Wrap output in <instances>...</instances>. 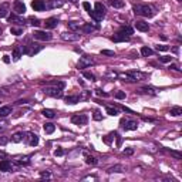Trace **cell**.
Returning <instances> with one entry per match:
<instances>
[{
    "mask_svg": "<svg viewBox=\"0 0 182 182\" xmlns=\"http://www.w3.org/2000/svg\"><path fill=\"white\" fill-rule=\"evenodd\" d=\"M94 63H95V61H94L93 57L83 56V57H80V60H78L77 68H78V70H83V68H87V67H90V66H93Z\"/></svg>",
    "mask_w": 182,
    "mask_h": 182,
    "instance_id": "obj_8",
    "label": "cell"
},
{
    "mask_svg": "<svg viewBox=\"0 0 182 182\" xmlns=\"http://www.w3.org/2000/svg\"><path fill=\"white\" fill-rule=\"evenodd\" d=\"M95 94H97L98 97H104V98H107V97L110 95L108 93H104V91H103V90H100V88H97V90H95Z\"/></svg>",
    "mask_w": 182,
    "mask_h": 182,
    "instance_id": "obj_45",
    "label": "cell"
},
{
    "mask_svg": "<svg viewBox=\"0 0 182 182\" xmlns=\"http://www.w3.org/2000/svg\"><path fill=\"white\" fill-rule=\"evenodd\" d=\"M83 7L86 9V10L88 11V13H90L91 10H93V9H91V6H90V3H88V2H84V3H83Z\"/></svg>",
    "mask_w": 182,
    "mask_h": 182,
    "instance_id": "obj_48",
    "label": "cell"
},
{
    "mask_svg": "<svg viewBox=\"0 0 182 182\" xmlns=\"http://www.w3.org/2000/svg\"><path fill=\"white\" fill-rule=\"evenodd\" d=\"M119 125L121 128L125 131H135L138 128V123L134 121V119H128V118H123L119 121Z\"/></svg>",
    "mask_w": 182,
    "mask_h": 182,
    "instance_id": "obj_6",
    "label": "cell"
},
{
    "mask_svg": "<svg viewBox=\"0 0 182 182\" xmlns=\"http://www.w3.org/2000/svg\"><path fill=\"white\" fill-rule=\"evenodd\" d=\"M169 70H175V71H181V68L178 67V66H176V64H171V66H169Z\"/></svg>",
    "mask_w": 182,
    "mask_h": 182,
    "instance_id": "obj_52",
    "label": "cell"
},
{
    "mask_svg": "<svg viewBox=\"0 0 182 182\" xmlns=\"http://www.w3.org/2000/svg\"><path fill=\"white\" fill-rule=\"evenodd\" d=\"M135 29L145 33V31H148L149 30V24L147 22H142V20H137V22H135Z\"/></svg>",
    "mask_w": 182,
    "mask_h": 182,
    "instance_id": "obj_20",
    "label": "cell"
},
{
    "mask_svg": "<svg viewBox=\"0 0 182 182\" xmlns=\"http://www.w3.org/2000/svg\"><path fill=\"white\" fill-rule=\"evenodd\" d=\"M7 20H9V23H14V24H17V26H24L27 23V20H24L23 17H20L19 14H11V16H7Z\"/></svg>",
    "mask_w": 182,
    "mask_h": 182,
    "instance_id": "obj_11",
    "label": "cell"
},
{
    "mask_svg": "<svg viewBox=\"0 0 182 182\" xmlns=\"http://www.w3.org/2000/svg\"><path fill=\"white\" fill-rule=\"evenodd\" d=\"M23 56V46H14V48H13V60L14 61H19L20 57Z\"/></svg>",
    "mask_w": 182,
    "mask_h": 182,
    "instance_id": "obj_19",
    "label": "cell"
},
{
    "mask_svg": "<svg viewBox=\"0 0 182 182\" xmlns=\"http://www.w3.org/2000/svg\"><path fill=\"white\" fill-rule=\"evenodd\" d=\"M41 50H43V46L37 44V43H31V41H29L26 46H23V54H27V56H34Z\"/></svg>",
    "mask_w": 182,
    "mask_h": 182,
    "instance_id": "obj_5",
    "label": "cell"
},
{
    "mask_svg": "<svg viewBox=\"0 0 182 182\" xmlns=\"http://www.w3.org/2000/svg\"><path fill=\"white\" fill-rule=\"evenodd\" d=\"M134 154V149L132 148H125L124 149V155H132Z\"/></svg>",
    "mask_w": 182,
    "mask_h": 182,
    "instance_id": "obj_49",
    "label": "cell"
},
{
    "mask_svg": "<svg viewBox=\"0 0 182 182\" xmlns=\"http://www.w3.org/2000/svg\"><path fill=\"white\" fill-rule=\"evenodd\" d=\"M13 164L14 165H19V167H24V165H29L30 164V155H26V156H20V158H16L14 161H13Z\"/></svg>",
    "mask_w": 182,
    "mask_h": 182,
    "instance_id": "obj_18",
    "label": "cell"
},
{
    "mask_svg": "<svg viewBox=\"0 0 182 182\" xmlns=\"http://www.w3.org/2000/svg\"><path fill=\"white\" fill-rule=\"evenodd\" d=\"M27 132H23V131H19V132H16V134L11 135V142H22L24 138H26Z\"/></svg>",
    "mask_w": 182,
    "mask_h": 182,
    "instance_id": "obj_24",
    "label": "cell"
},
{
    "mask_svg": "<svg viewBox=\"0 0 182 182\" xmlns=\"http://www.w3.org/2000/svg\"><path fill=\"white\" fill-rule=\"evenodd\" d=\"M132 10H134V13L137 16L148 17V19H151V17L155 14L154 9L151 7V6H148V4H134V6H132Z\"/></svg>",
    "mask_w": 182,
    "mask_h": 182,
    "instance_id": "obj_2",
    "label": "cell"
},
{
    "mask_svg": "<svg viewBox=\"0 0 182 182\" xmlns=\"http://www.w3.org/2000/svg\"><path fill=\"white\" fill-rule=\"evenodd\" d=\"M31 7H33L34 11H43V10H46L44 0H33V2H31Z\"/></svg>",
    "mask_w": 182,
    "mask_h": 182,
    "instance_id": "obj_14",
    "label": "cell"
},
{
    "mask_svg": "<svg viewBox=\"0 0 182 182\" xmlns=\"http://www.w3.org/2000/svg\"><path fill=\"white\" fill-rule=\"evenodd\" d=\"M101 54L108 57H115V51H111V50H101Z\"/></svg>",
    "mask_w": 182,
    "mask_h": 182,
    "instance_id": "obj_44",
    "label": "cell"
},
{
    "mask_svg": "<svg viewBox=\"0 0 182 182\" xmlns=\"http://www.w3.org/2000/svg\"><path fill=\"white\" fill-rule=\"evenodd\" d=\"M9 142V138L7 137H0V145H6Z\"/></svg>",
    "mask_w": 182,
    "mask_h": 182,
    "instance_id": "obj_50",
    "label": "cell"
},
{
    "mask_svg": "<svg viewBox=\"0 0 182 182\" xmlns=\"http://www.w3.org/2000/svg\"><path fill=\"white\" fill-rule=\"evenodd\" d=\"M10 33L14 36H20V34H23V27H11Z\"/></svg>",
    "mask_w": 182,
    "mask_h": 182,
    "instance_id": "obj_38",
    "label": "cell"
},
{
    "mask_svg": "<svg viewBox=\"0 0 182 182\" xmlns=\"http://www.w3.org/2000/svg\"><path fill=\"white\" fill-rule=\"evenodd\" d=\"M160 59V63H171L174 57H169V56H164V57H158Z\"/></svg>",
    "mask_w": 182,
    "mask_h": 182,
    "instance_id": "obj_41",
    "label": "cell"
},
{
    "mask_svg": "<svg viewBox=\"0 0 182 182\" xmlns=\"http://www.w3.org/2000/svg\"><path fill=\"white\" fill-rule=\"evenodd\" d=\"M141 54L144 57H151V56H154V50H151L149 47H142L141 48Z\"/></svg>",
    "mask_w": 182,
    "mask_h": 182,
    "instance_id": "obj_35",
    "label": "cell"
},
{
    "mask_svg": "<svg viewBox=\"0 0 182 182\" xmlns=\"http://www.w3.org/2000/svg\"><path fill=\"white\" fill-rule=\"evenodd\" d=\"M41 114L44 115L46 118H50V119L56 117V111H54V110H50V108H44V110L41 111Z\"/></svg>",
    "mask_w": 182,
    "mask_h": 182,
    "instance_id": "obj_32",
    "label": "cell"
},
{
    "mask_svg": "<svg viewBox=\"0 0 182 182\" xmlns=\"http://www.w3.org/2000/svg\"><path fill=\"white\" fill-rule=\"evenodd\" d=\"M67 26H68V29H70L71 31H77V30L81 29L83 22H77V20H73V22H68V23H67Z\"/></svg>",
    "mask_w": 182,
    "mask_h": 182,
    "instance_id": "obj_26",
    "label": "cell"
},
{
    "mask_svg": "<svg viewBox=\"0 0 182 182\" xmlns=\"http://www.w3.org/2000/svg\"><path fill=\"white\" fill-rule=\"evenodd\" d=\"M114 97L117 98V100H124V98L127 97V94H125V91H117Z\"/></svg>",
    "mask_w": 182,
    "mask_h": 182,
    "instance_id": "obj_42",
    "label": "cell"
},
{
    "mask_svg": "<svg viewBox=\"0 0 182 182\" xmlns=\"http://www.w3.org/2000/svg\"><path fill=\"white\" fill-rule=\"evenodd\" d=\"M56 131V125L53 123H47V124H44V132L46 134H53Z\"/></svg>",
    "mask_w": 182,
    "mask_h": 182,
    "instance_id": "obj_33",
    "label": "cell"
},
{
    "mask_svg": "<svg viewBox=\"0 0 182 182\" xmlns=\"http://www.w3.org/2000/svg\"><path fill=\"white\" fill-rule=\"evenodd\" d=\"M97 162H98V160H97L95 156L86 154V164L87 165H97Z\"/></svg>",
    "mask_w": 182,
    "mask_h": 182,
    "instance_id": "obj_34",
    "label": "cell"
},
{
    "mask_svg": "<svg viewBox=\"0 0 182 182\" xmlns=\"http://www.w3.org/2000/svg\"><path fill=\"white\" fill-rule=\"evenodd\" d=\"M26 103H29V100H19V101H16V104H17V105L26 104Z\"/></svg>",
    "mask_w": 182,
    "mask_h": 182,
    "instance_id": "obj_54",
    "label": "cell"
},
{
    "mask_svg": "<svg viewBox=\"0 0 182 182\" xmlns=\"http://www.w3.org/2000/svg\"><path fill=\"white\" fill-rule=\"evenodd\" d=\"M88 95H90V93L84 91V93H83V95H80V98H81V100H86V98H88Z\"/></svg>",
    "mask_w": 182,
    "mask_h": 182,
    "instance_id": "obj_53",
    "label": "cell"
},
{
    "mask_svg": "<svg viewBox=\"0 0 182 182\" xmlns=\"http://www.w3.org/2000/svg\"><path fill=\"white\" fill-rule=\"evenodd\" d=\"M40 176L41 178H50V172H47V171H43V172H40Z\"/></svg>",
    "mask_w": 182,
    "mask_h": 182,
    "instance_id": "obj_51",
    "label": "cell"
},
{
    "mask_svg": "<svg viewBox=\"0 0 182 182\" xmlns=\"http://www.w3.org/2000/svg\"><path fill=\"white\" fill-rule=\"evenodd\" d=\"M54 155H56V156H63V155H64V149L57 148L56 151H54Z\"/></svg>",
    "mask_w": 182,
    "mask_h": 182,
    "instance_id": "obj_47",
    "label": "cell"
},
{
    "mask_svg": "<svg viewBox=\"0 0 182 182\" xmlns=\"http://www.w3.org/2000/svg\"><path fill=\"white\" fill-rule=\"evenodd\" d=\"M80 34H75L74 31H71V33H63L61 34V38L63 40H66V41H77V40H80Z\"/></svg>",
    "mask_w": 182,
    "mask_h": 182,
    "instance_id": "obj_16",
    "label": "cell"
},
{
    "mask_svg": "<svg viewBox=\"0 0 182 182\" xmlns=\"http://www.w3.org/2000/svg\"><path fill=\"white\" fill-rule=\"evenodd\" d=\"M31 36H33L34 40H40V41H50L53 38V34L46 31V30L44 31H43V30H36Z\"/></svg>",
    "mask_w": 182,
    "mask_h": 182,
    "instance_id": "obj_7",
    "label": "cell"
},
{
    "mask_svg": "<svg viewBox=\"0 0 182 182\" xmlns=\"http://www.w3.org/2000/svg\"><path fill=\"white\" fill-rule=\"evenodd\" d=\"M83 75L87 78V80H91V81H95V75L93 74V73H90V71H84L83 73Z\"/></svg>",
    "mask_w": 182,
    "mask_h": 182,
    "instance_id": "obj_40",
    "label": "cell"
},
{
    "mask_svg": "<svg viewBox=\"0 0 182 182\" xmlns=\"http://www.w3.org/2000/svg\"><path fill=\"white\" fill-rule=\"evenodd\" d=\"M6 125H7V123H6V121H2V123H0V130H4Z\"/></svg>",
    "mask_w": 182,
    "mask_h": 182,
    "instance_id": "obj_55",
    "label": "cell"
},
{
    "mask_svg": "<svg viewBox=\"0 0 182 182\" xmlns=\"http://www.w3.org/2000/svg\"><path fill=\"white\" fill-rule=\"evenodd\" d=\"M9 10H10V4H9V3H2V4H0V19L7 17V16H9Z\"/></svg>",
    "mask_w": 182,
    "mask_h": 182,
    "instance_id": "obj_23",
    "label": "cell"
},
{
    "mask_svg": "<svg viewBox=\"0 0 182 182\" xmlns=\"http://www.w3.org/2000/svg\"><path fill=\"white\" fill-rule=\"evenodd\" d=\"M43 24H44L46 29L53 30V29H56L57 24H59V19H57V17H50V19H47Z\"/></svg>",
    "mask_w": 182,
    "mask_h": 182,
    "instance_id": "obj_15",
    "label": "cell"
},
{
    "mask_svg": "<svg viewBox=\"0 0 182 182\" xmlns=\"http://www.w3.org/2000/svg\"><path fill=\"white\" fill-rule=\"evenodd\" d=\"M138 93H140V94H147V95H152V97H155V95H156L155 90L151 88V87H147V86L138 90Z\"/></svg>",
    "mask_w": 182,
    "mask_h": 182,
    "instance_id": "obj_30",
    "label": "cell"
},
{
    "mask_svg": "<svg viewBox=\"0 0 182 182\" xmlns=\"http://www.w3.org/2000/svg\"><path fill=\"white\" fill-rule=\"evenodd\" d=\"M169 114H171L172 117H179V115H182V108H181V107H174V108H171Z\"/></svg>",
    "mask_w": 182,
    "mask_h": 182,
    "instance_id": "obj_36",
    "label": "cell"
},
{
    "mask_svg": "<svg viewBox=\"0 0 182 182\" xmlns=\"http://www.w3.org/2000/svg\"><path fill=\"white\" fill-rule=\"evenodd\" d=\"M51 86L43 88V93L48 97H53V98H61L63 97V88L66 87V83L64 81H51L50 83Z\"/></svg>",
    "mask_w": 182,
    "mask_h": 182,
    "instance_id": "obj_1",
    "label": "cell"
},
{
    "mask_svg": "<svg viewBox=\"0 0 182 182\" xmlns=\"http://www.w3.org/2000/svg\"><path fill=\"white\" fill-rule=\"evenodd\" d=\"M155 48L158 50V51H168V50H169V47H168V46H164V44H158Z\"/></svg>",
    "mask_w": 182,
    "mask_h": 182,
    "instance_id": "obj_46",
    "label": "cell"
},
{
    "mask_svg": "<svg viewBox=\"0 0 182 182\" xmlns=\"http://www.w3.org/2000/svg\"><path fill=\"white\" fill-rule=\"evenodd\" d=\"M13 112V108L10 105H4V107H0V118H6L7 115H10Z\"/></svg>",
    "mask_w": 182,
    "mask_h": 182,
    "instance_id": "obj_25",
    "label": "cell"
},
{
    "mask_svg": "<svg viewBox=\"0 0 182 182\" xmlns=\"http://www.w3.org/2000/svg\"><path fill=\"white\" fill-rule=\"evenodd\" d=\"M13 10H14L16 14H24L26 13V4L23 3L22 0H14V3H13Z\"/></svg>",
    "mask_w": 182,
    "mask_h": 182,
    "instance_id": "obj_10",
    "label": "cell"
},
{
    "mask_svg": "<svg viewBox=\"0 0 182 182\" xmlns=\"http://www.w3.org/2000/svg\"><path fill=\"white\" fill-rule=\"evenodd\" d=\"M3 61H4V63H10V59H9V56H3Z\"/></svg>",
    "mask_w": 182,
    "mask_h": 182,
    "instance_id": "obj_56",
    "label": "cell"
},
{
    "mask_svg": "<svg viewBox=\"0 0 182 182\" xmlns=\"http://www.w3.org/2000/svg\"><path fill=\"white\" fill-rule=\"evenodd\" d=\"M105 110H107V114H108V115H111V117H115V115H118V114H119V110H118V108L107 107Z\"/></svg>",
    "mask_w": 182,
    "mask_h": 182,
    "instance_id": "obj_37",
    "label": "cell"
},
{
    "mask_svg": "<svg viewBox=\"0 0 182 182\" xmlns=\"http://www.w3.org/2000/svg\"><path fill=\"white\" fill-rule=\"evenodd\" d=\"M27 22H30V24H31V26H40V24H41V22L37 19V17H29V19H27Z\"/></svg>",
    "mask_w": 182,
    "mask_h": 182,
    "instance_id": "obj_39",
    "label": "cell"
},
{
    "mask_svg": "<svg viewBox=\"0 0 182 182\" xmlns=\"http://www.w3.org/2000/svg\"><path fill=\"white\" fill-rule=\"evenodd\" d=\"M98 24H91V23H83V26H81V30H83V33H86V34H91L94 31V30L98 29Z\"/></svg>",
    "mask_w": 182,
    "mask_h": 182,
    "instance_id": "obj_13",
    "label": "cell"
},
{
    "mask_svg": "<svg viewBox=\"0 0 182 182\" xmlns=\"http://www.w3.org/2000/svg\"><path fill=\"white\" fill-rule=\"evenodd\" d=\"M88 121V117L86 114H74L71 117V123L75 125H86Z\"/></svg>",
    "mask_w": 182,
    "mask_h": 182,
    "instance_id": "obj_9",
    "label": "cell"
},
{
    "mask_svg": "<svg viewBox=\"0 0 182 182\" xmlns=\"http://www.w3.org/2000/svg\"><path fill=\"white\" fill-rule=\"evenodd\" d=\"M111 38L115 41V43H121V41H128V40H130V37H127V36H124V34L118 33V31H117V33H115Z\"/></svg>",
    "mask_w": 182,
    "mask_h": 182,
    "instance_id": "obj_31",
    "label": "cell"
},
{
    "mask_svg": "<svg viewBox=\"0 0 182 182\" xmlns=\"http://www.w3.org/2000/svg\"><path fill=\"white\" fill-rule=\"evenodd\" d=\"M27 142H29L30 147H37L38 145V135L33 134V132H27Z\"/></svg>",
    "mask_w": 182,
    "mask_h": 182,
    "instance_id": "obj_17",
    "label": "cell"
},
{
    "mask_svg": "<svg viewBox=\"0 0 182 182\" xmlns=\"http://www.w3.org/2000/svg\"><path fill=\"white\" fill-rule=\"evenodd\" d=\"M178 2H182V0H178Z\"/></svg>",
    "mask_w": 182,
    "mask_h": 182,
    "instance_id": "obj_59",
    "label": "cell"
},
{
    "mask_svg": "<svg viewBox=\"0 0 182 182\" xmlns=\"http://www.w3.org/2000/svg\"><path fill=\"white\" fill-rule=\"evenodd\" d=\"M0 34H2V29H0Z\"/></svg>",
    "mask_w": 182,
    "mask_h": 182,
    "instance_id": "obj_58",
    "label": "cell"
},
{
    "mask_svg": "<svg viewBox=\"0 0 182 182\" xmlns=\"http://www.w3.org/2000/svg\"><path fill=\"white\" fill-rule=\"evenodd\" d=\"M93 118L95 119V121H101V119H103V114H101L98 110H95V111H94V114H93Z\"/></svg>",
    "mask_w": 182,
    "mask_h": 182,
    "instance_id": "obj_43",
    "label": "cell"
},
{
    "mask_svg": "<svg viewBox=\"0 0 182 182\" xmlns=\"http://www.w3.org/2000/svg\"><path fill=\"white\" fill-rule=\"evenodd\" d=\"M108 4L110 6H112L114 9H123L124 6H125V2L124 0H107Z\"/></svg>",
    "mask_w": 182,
    "mask_h": 182,
    "instance_id": "obj_28",
    "label": "cell"
},
{
    "mask_svg": "<svg viewBox=\"0 0 182 182\" xmlns=\"http://www.w3.org/2000/svg\"><path fill=\"white\" fill-rule=\"evenodd\" d=\"M121 172H125V167L124 165H114V167L107 169V174H121Z\"/></svg>",
    "mask_w": 182,
    "mask_h": 182,
    "instance_id": "obj_22",
    "label": "cell"
},
{
    "mask_svg": "<svg viewBox=\"0 0 182 182\" xmlns=\"http://www.w3.org/2000/svg\"><path fill=\"white\" fill-rule=\"evenodd\" d=\"M68 2H70V3H74V4H75V3L78 2V0H68Z\"/></svg>",
    "mask_w": 182,
    "mask_h": 182,
    "instance_id": "obj_57",
    "label": "cell"
},
{
    "mask_svg": "<svg viewBox=\"0 0 182 182\" xmlns=\"http://www.w3.org/2000/svg\"><path fill=\"white\" fill-rule=\"evenodd\" d=\"M118 33L124 34V36H127V37H131L132 34H134V29L131 26H121L118 30Z\"/></svg>",
    "mask_w": 182,
    "mask_h": 182,
    "instance_id": "obj_21",
    "label": "cell"
},
{
    "mask_svg": "<svg viewBox=\"0 0 182 182\" xmlns=\"http://www.w3.org/2000/svg\"><path fill=\"white\" fill-rule=\"evenodd\" d=\"M64 4L63 0H48V4H46V9H56V7H61Z\"/></svg>",
    "mask_w": 182,
    "mask_h": 182,
    "instance_id": "obj_27",
    "label": "cell"
},
{
    "mask_svg": "<svg viewBox=\"0 0 182 182\" xmlns=\"http://www.w3.org/2000/svg\"><path fill=\"white\" fill-rule=\"evenodd\" d=\"M14 168V164L9 160H2L0 161V171L3 172H11Z\"/></svg>",
    "mask_w": 182,
    "mask_h": 182,
    "instance_id": "obj_12",
    "label": "cell"
},
{
    "mask_svg": "<svg viewBox=\"0 0 182 182\" xmlns=\"http://www.w3.org/2000/svg\"><path fill=\"white\" fill-rule=\"evenodd\" d=\"M123 78H128L127 81H131V83H135V81H142L147 78V74L145 73H141V71H128L125 74H121Z\"/></svg>",
    "mask_w": 182,
    "mask_h": 182,
    "instance_id": "obj_4",
    "label": "cell"
},
{
    "mask_svg": "<svg viewBox=\"0 0 182 182\" xmlns=\"http://www.w3.org/2000/svg\"><path fill=\"white\" fill-rule=\"evenodd\" d=\"M66 103L67 104H70V105H74V104H77V103H80L81 101V98H80V95H67L66 98Z\"/></svg>",
    "mask_w": 182,
    "mask_h": 182,
    "instance_id": "obj_29",
    "label": "cell"
},
{
    "mask_svg": "<svg viewBox=\"0 0 182 182\" xmlns=\"http://www.w3.org/2000/svg\"><path fill=\"white\" fill-rule=\"evenodd\" d=\"M105 13H107L105 6L103 3H100V2H97V3L94 4V10H91L88 14L91 16V19L95 20V23H98V22H101V20L104 19Z\"/></svg>",
    "mask_w": 182,
    "mask_h": 182,
    "instance_id": "obj_3",
    "label": "cell"
}]
</instances>
